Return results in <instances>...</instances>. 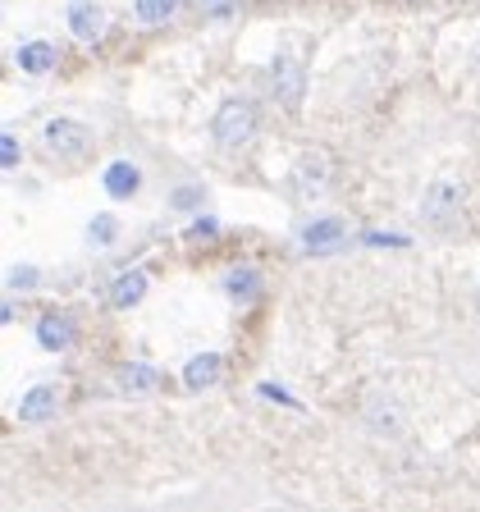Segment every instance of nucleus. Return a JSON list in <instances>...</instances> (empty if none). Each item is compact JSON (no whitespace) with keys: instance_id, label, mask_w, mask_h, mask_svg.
Returning a JSON list of instances; mask_svg holds the SVG:
<instances>
[{"instance_id":"obj_13","label":"nucleus","mask_w":480,"mask_h":512,"mask_svg":"<svg viewBox=\"0 0 480 512\" xmlns=\"http://www.w3.org/2000/svg\"><path fill=\"white\" fill-rule=\"evenodd\" d=\"M142 293H147V275H142V270H128V275L115 279V288H110V302L124 311V307H138Z\"/></svg>"},{"instance_id":"obj_9","label":"nucleus","mask_w":480,"mask_h":512,"mask_svg":"<svg viewBox=\"0 0 480 512\" xmlns=\"http://www.w3.org/2000/svg\"><path fill=\"white\" fill-rule=\"evenodd\" d=\"M55 403H60V394L55 389H46V384H37V389H28L19 403V421L23 426H42V421H51L55 416Z\"/></svg>"},{"instance_id":"obj_24","label":"nucleus","mask_w":480,"mask_h":512,"mask_svg":"<svg viewBox=\"0 0 480 512\" xmlns=\"http://www.w3.org/2000/svg\"><path fill=\"white\" fill-rule=\"evenodd\" d=\"M366 243H375V247H403L407 238H398V234H366Z\"/></svg>"},{"instance_id":"obj_12","label":"nucleus","mask_w":480,"mask_h":512,"mask_svg":"<svg viewBox=\"0 0 480 512\" xmlns=\"http://www.w3.org/2000/svg\"><path fill=\"white\" fill-rule=\"evenodd\" d=\"M19 69L23 74H51L55 69V46L51 42H28V46H19Z\"/></svg>"},{"instance_id":"obj_4","label":"nucleus","mask_w":480,"mask_h":512,"mask_svg":"<svg viewBox=\"0 0 480 512\" xmlns=\"http://www.w3.org/2000/svg\"><path fill=\"white\" fill-rule=\"evenodd\" d=\"M42 142L51 156H83V151L92 147V133H87L83 124H74V119H51V124L42 128Z\"/></svg>"},{"instance_id":"obj_16","label":"nucleus","mask_w":480,"mask_h":512,"mask_svg":"<svg viewBox=\"0 0 480 512\" xmlns=\"http://www.w3.org/2000/svg\"><path fill=\"white\" fill-rule=\"evenodd\" d=\"M224 293L234 302H252L256 293H261V275H256V270H229V275H224Z\"/></svg>"},{"instance_id":"obj_10","label":"nucleus","mask_w":480,"mask_h":512,"mask_svg":"<svg viewBox=\"0 0 480 512\" xmlns=\"http://www.w3.org/2000/svg\"><path fill=\"white\" fill-rule=\"evenodd\" d=\"M106 192L115 197V202H124V197H133V192L142 188V174H138V165L133 160H115V165H106Z\"/></svg>"},{"instance_id":"obj_2","label":"nucleus","mask_w":480,"mask_h":512,"mask_svg":"<svg viewBox=\"0 0 480 512\" xmlns=\"http://www.w3.org/2000/svg\"><path fill=\"white\" fill-rule=\"evenodd\" d=\"M462 206H467V197H462V183L439 179V183H430V188H426L421 220H426L430 229H458V224H462Z\"/></svg>"},{"instance_id":"obj_5","label":"nucleus","mask_w":480,"mask_h":512,"mask_svg":"<svg viewBox=\"0 0 480 512\" xmlns=\"http://www.w3.org/2000/svg\"><path fill=\"white\" fill-rule=\"evenodd\" d=\"M362 421H366V430H371V435H380V439H389V435H398V430H403V412H398V403L389 394H366Z\"/></svg>"},{"instance_id":"obj_20","label":"nucleus","mask_w":480,"mask_h":512,"mask_svg":"<svg viewBox=\"0 0 480 512\" xmlns=\"http://www.w3.org/2000/svg\"><path fill=\"white\" fill-rule=\"evenodd\" d=\"M202 14L206 19H229V14H234V0H202Z\"/></svg>"},{"instance_id":"obj_25","label":"nucleus","mask_w":480,"mask_h":512,"mask_svg":"<svg viewBox=\"0 0 480 512\" xmlns=\"http://www.w3.org/2000/svg\"><path fill=\"white\" fill-rule=\"evenodd\" d=\"M476 307H480V298H476Z\"/></svg>"},{"instance_id":"obj_8","label":"nucleus","mask_w":480,"mask_h":512,"mask_svg":"<svg viewBox=\"0 0 480 512\" xmlns=\"http://www.w3.org/2000/svg\"><path fill=\"white\" fill-rule=\"evenodd\" d=\"M64 19H69L74 37H83V42H96V37H101V28H106V14L96 10L92 0H69V10H64Z\"/></svg>"},{"instance_id":"obj_22","label":"nucleus","mask_w":480,"mask_h":512,"mask_svg":"<svg viewBox=\"0 0 480 512\" xmlns=\"http://www.w3.org/2000/svg\"><path fill=\"white\" fill-rule=\"evenodd\" d=\"M220 234V224L211 220V215H197V224H192V238H215Z\"/></svg>"},{"instance_id":"obj_7","label":"nucleus","mask_w":480,"mask_h":512,"mask_svg":"<svg viewBox=\"0 0 480 512\" xmlns=\"http://www.w3.org/2000/svg\"><path fill=\"white\" fill-rule=\"evenodd\" d=\"M220 371H224V362L215 357V352H197V357L183 366V384H188L192 394H206V389L220 384Z\"/></svg>"},{"instance_id":"obj_21","label":"nucleus","mask_w":480,"mask_h":512,"mask_svg":"<svg viewBox=\"0 0 480 512\" xmlns=\"http://www.w3.org/2000/svg\"><path fill=\"white\" fill-rule=\"evenodd\" d=\"M92 238H96V243H110V238H115V220H110V215H96Z\"/></svg>"},{"instance_id":"obj_1","label":"nucleus","mask_w":480,"mask_h":512,"mask_svg":"<svg viewBox=\"0 0 480 512\" xmlns=\"http://www.w3.org/2000/svg\"><path fill=\"white\" fill-rule=\"evenodd\" d=\"M252 133H256V106L252 101H224L220 110H215V124H211V138H215V147L220 151H238V147H247L252 142Z\"/></svg>"},{"instance_id":"obj_23","label":"nucleus","mask_w":480,"mask_h":512,"mask_svg":"<svg viewBox=\"0 0 480 512\" xmlns=\"http://www.w3.org/2000/svg\"><path fill=\"white\" fill-rule=\"evenodd\" d=\"M37 284V270H14L10 275V288H32Z\"/></svg>"},{"instance_id":"obj_17","label":"nucleus","mask_w":480,"mask_h":512,"mask_svg":"<svg viewBox=\"0 0 480 512\" xmlns=\"http://www.w3.org/2000/svg\"><path fill=\"white\" fill-rule=\"evenodd\" d=\"M174 10H179V0H133V19H138V23H147V28H156V23H165Z\"/></svg>"},{"instance_id":"obj_6","label":"nucleus","mask_w":480,"mask_h":512,"mask_svg":"<svg viewBox=\"0 0 480 512\" xmlns=\"http://www.w3.org/2000/svg\"><path fill=\"white\" fill-rule=\"evenodd\" d=\"M302 87H307V74L293 55H275V96L284 110H298L302 106Z\"/></svg>"},{"instance_id":"obj_3","label":"nucleus","mask_w":480,"mask_h":512,"mask_svg":"<svg viewBox=\"0 0 480 512\" xmlns=\"http://www.w3.org/2000/svg\"><path fill=\"white\" fill-rule=\"evenodd\" d=\"M288 183H293V197H298V202L325 197V192H330V156H325V151H307V156L293 165Z\"/></svg>"},{"instance_id":"obj_18","label":"nucleus","mask_w":480,"mask_h":512,"mask_svg":"<svg viewBox=\"0 0 480 512\" xmlns=\"http://www.w3.org/2000/svg\"><path fill=\"white\" fill-rule=\"evenodd\" d=\"M256 394H261V398H270V403H279V407H302L298 398L288 394V389H279V384H261V389H256Z\"/></svg>"},{"instance_id":"obj_15","label":"nucleus","mask_w":480,"mask_h":512,"mask_svg":"<svg viewBox=\"0 0 480 512\" xmlns=\"http://www.w3.org/2000/svg\"><path fill=\"white\" fill-rule=\"evenodd\" d=\"M343 243V224L339 220H320V224H307L302 229V247L307 252H325V247Z\"/></svg>"},{"instance_id":"obj_14","label":"nucleus","mask_w":480,"mask_h":512,"mask_svg":"<svg viewBox=\"0 0 480 512\" xmlns=\"http://www.w3.org/2000/svg\"><path fill=\"white\" fill-rule=\"evenodd\" d=\"M160 384V375L151 371L147 362H128V366H119V389L124 394H151Z\"/></svg>"},{"instance_id":"obj_11","label":"nucleus","mask_w":480,"mask_h":512,"mask_svg":"<svg viewBox=\"0 0 480 512\" xmlns=\"http://www.w3.org/2000/svg\"><path fill=\"white\" fill-rule=\"evenodd\" d=\"M37 343H42L46 352H64L69 343H74V320L69 316H42V325H37Z\"/></svg>"},{"instance_id":"obj_19","label":"nucleus","mask_w":480,"mask_h":512,"mask_svg":"<svg viewBox=\"0 0 480 512\" xmlns=\"http://www.w3.org/2000/svg\"><path fill=\"white\" fill-rule=\"evenodd\" d=\"M0 165H5V170H14V165H19V138H14V133H5V138H0Z\"/></svg>"}]
</instances>
